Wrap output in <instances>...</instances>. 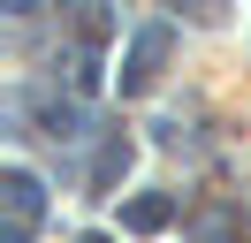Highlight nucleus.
I'll return each mask as SVG.
<instances>
[{"instance_id": "f257e3e1", "label": "nucleus", "mask_w": 251, "mask_h": 243, "mask_svg": "<svg viewBox=\"0 0 251 243\" xmlns=\"http://www.w3.org/2000/svg\"><path fill=\"white\" fill-rule=\"evenodd\" d=\"M168 46H175V30H168V23H145L137 38H129V53H122V99H129V91H145V84L160 76Z\"/></svg>"}, {"instance_id": "f03ea898", "label": "nucleus", "mask_w": 251, "mask_h": 243, "mask_svg": "<svg viewBox=\"0 0 251 243\" xmlns=\"http://www.w3.org/2000/svg\"><path fill=\"white\" fill-rule=\"evenodd\" d=\"M129 160H137L129 129H107V137H99V152H92V175H84V190H92V197H114V182L129 175Z\"/></svg>"}, {"instance_id": "7ed1b4c3", "label": "nucleus", "mask_w": 251, "mask_h": 243, "mask_svg": "<svg viewBox=\"0 0 251 243\" xmlns=\"http://www.w3.org/2000/svg\"><path fill=\"white\" fill-rule=\"evenodd\" d=\"M0 197H8V236H31V220L46 213L38 175H31V167H8V175H0Z\"/></svg>"}, {"instance_id": "20e7f679", "label": "nucleus", "mask_w": 251, "mask_h": 243, "mask_svg": "<svg viewBox=\"0 0 251 243\" xmlns=\"http://www.w3.org/2000/svg\"><path fill=\"white\" fill-rule=\"evenodd\" d=\"M38 122H46L38 137H53V145H69V137H84V106H76V99H53V91L38 99Z\"/></svg>"}, {"instance_id": "39448f33", "label": "nucleus", "mask_w": 251, "mask_h": 243, "mask_svg": "<svg viewBox=\"0 0 251 243\" xmlns=\"http://www.w3.org/2000/svg\"><path fill=\"white\" fill-rule=\"evenodd\" d=\"M168 220H175V197H129V205H122V228H129V236H160Z\"/></svg>"}]
</instances>
